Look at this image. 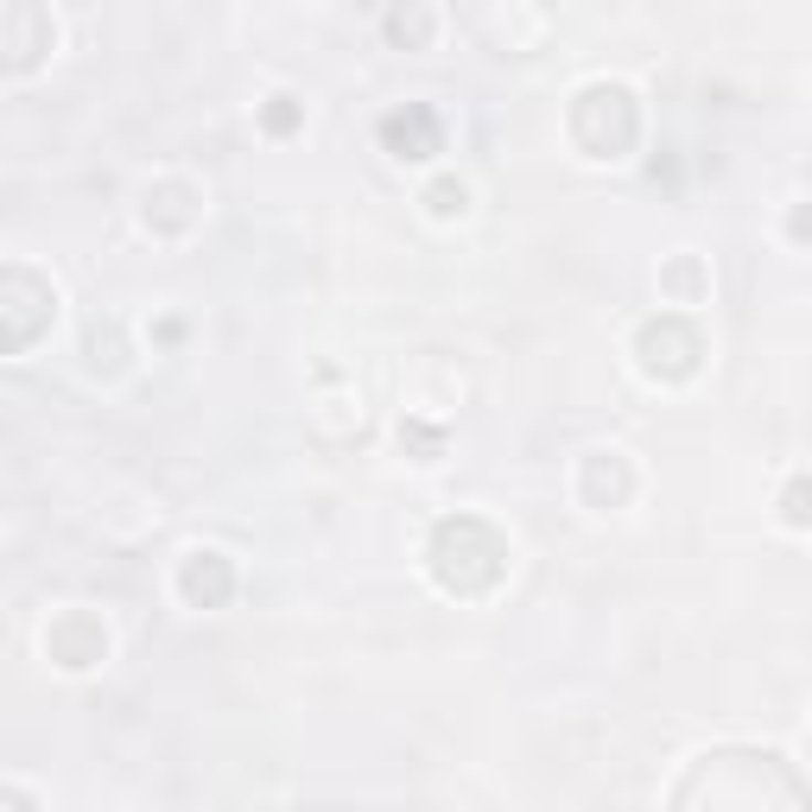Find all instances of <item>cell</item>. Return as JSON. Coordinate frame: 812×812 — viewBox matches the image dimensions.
<instances>
[{
    "label": "cell",
    "mask_w": 812,
    "mask_h": 812,
    "mask_svg": "<svg viewBox=\"0 0 812 812\" xmlns=\"http://www.w3.org/2000/svg\"><path fill=\"white\" fill-rule=\"evenodd\" d=\"M381 140L394 147V159H431L438 152V121H431L426 108H406V115L381 121Z\"/></svg>",
    "instance_id": "obj_1"
},
{
    "label": "cell",
    "mask_w": 812,
    "mask_h": 812,
    "mask_svg": "<svg viewBox=\"0 0 812 812\" xmlns=\"http://www.w3.org/2000/svg\"><path fill=\"white\" fill-rule=\"evenodd\" d=\"M184 597L191 603H203V609H216L228 597V565H223V553H197L191 565H184Z\"/></svg>",
    "instance_id": "obj_2"
},
{
    "label": "cell",
    "mask_w": 812,
    "mask_h": 812,
    "mask_svg": "<svg viewBox=\"0 0 812 812\" xmlns=\"http://www.w3.org/2000/svg\"><path fill=\"white\" fill-rule=\"evenodd\" d=\"M787 521H793V527H812V482H793V489H787Z\"/></svg>",
    "instance_id": "obj_3"
},
{
    "label": "cell",
    "mask_w": 812,
    "mask_h": 812,
    "mask_svg": "<svg viewBox=\"0 0 812 812\" xmlns=\"http://www.w3.org/2000/svg\"><path fill=\"white\" fill-rule=\"evenodd\" d=\"M431 210H438V216L463 210V184H431Z\"/></svg>",
    "instance_id": "obj_4"
}]
</instances>
